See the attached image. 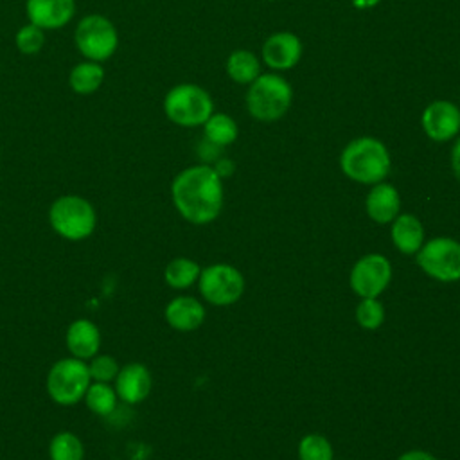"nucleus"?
<instances>
[{"label": "nucleus", "instance_id": "obj_24", "mask_svg": "<svg viewBox=\"0 0 460 460\" xmlns=\"http://www.w3.org/2000/svg\"><path fill=\"white\" fill-rule=\"evenodd\" d=\"M50 460H84V446L72 431H59L49 444Z\"/></svg>", "mask_w": 460, "mask_h": 460}, {"label": "nucleus", "instance_id": "obj_18", "mask_svg": "<svg viewBox=\"0 0 460 460\" xmlns=\"http://www.w3.org/2000/svg\"><path fill=\"white\" fill-rule=\"evenodd\" d=\"M392 243L404 255H413L424 244V226L413 214H401L392 221Z\"/></svg>", "mask_w": 460, "mask_h": 460}, {"label": "nucleus", "instance_id": "obj_10", "mask_svg": "<svg viewBox=\"0 0 460 460\" xmlns=\"http://www.w3.org/2000/svg\"><path fill=\"white\" fill-rule=\"evenodd\" d=\"M349 280L359 298H377L392 280V264L381 253H367L352 266Z\"/></svg>", "mask_w": 460, "mask_h": 460}, {"label": "nucleus", "instance_id": "obj_8", "mask_svg": "<svg viewBox=\"0 0 460 460\" xmlns=\"http://www.w3.org/2000/svg\"><path fill=\"white\" fill-rule=\"evenodd\" d=\"M419 268L440 282L460 280V243L451 237H433L415 253Z\"/></svg>", "mask_w": 460, "mask_h": 460}, {"label": "nucleus", "instance_id": "obj_5", "mask_svg": "<svg viewBox=\"0 0 460 460\" xmlns=\"http://www.w3.org/2000/svg\"><path fill=\"white\" fill-rule=\"evenodd\" d=\"M165 117L181 128L203 126L214 113L210 93L194 83H180L172 86L164 97Z\"/></svg>", "mask_w": 460, "mask_h": 460}, {"label": "nucleus", "instance_id": "obj_4", "mask_svg": "<svg viewBox=\"0 0 460 460\" xmlns=\"http://www.w3.org/2000/svg\"><path fill=\"white\" fill-rule=\"evenodd\" d=\"M49 223L59 237L66 241H83L93 234L97 226V212L86 198L63 194L52 201L49 208Z\"/></svg>", "mask_w": 460, "mask_h": 460}, {"label": "nucleus", "instance_id": "obj_12", "mask_svg": "<svg viewBox=\"0 0 460 460\" xmlns=\"http://www.w3.org/2000/svg\"><path fill=\"white\" fill-rule=\"evenodd\" d=\"M302 50H304L302 41L295 32L280 31V32H273L264 40L261 49V58L268 68L275 72H282V70L293 68L300 61Z\"/></svg>", "mask_w": 460, "mask_h": 460}, {"label": "nucleus", "instance_id": "obj_11", "mask_svg": "<svg viewBox=\"0 0 460 460\" xmlns=\"http://www.w3.org/2000/svg\"><path fill=\"white\" fill-rule=\"evenodd\" d=\"M420 126L433 142H449L460 133V108L446 99L431 101L420 115Z\"/></svg>", "mask_w": 460, "mask_h": 460}, {"label": "nucleus", "instance_id": "obj_6", "mask_svg": "<svg viewBox=\"0 0 460 460\" xmlns=\"http://www.w3.org/2000/svg\"><path fill=\"white\" fill-rule=\"evenodd\" d=\"M92 383L88 363L74 356L58 359L47 374V394L61 406H72L83 401Z\"/></svg>", "mask_w": 460, "mask_h": 460}, {"label": "nucleus", "instance_id": "obj_16", "mask_svg": "<svg viewBox=\"0 0 460 460\" xmlns=\"http://www.w3.org/2000/svg\"><path fill=\"white\" fill-rule=\"evenodd\" d=\"M365 208L372 221L379 225L392 223L399 216V208H401L397 189L386 181H379L372 185L365 199Z\"/></svg>", "mask_w": 460, "mask_h": 460}, {"label": "nucleus", "instance_id": "obj_26", "mask_svg": "<svg viewBox=\"0 0 460 460\" xmlns=\"http://www.w3.org/2000/svg\"><path fill=\"white\" fill-rule=\"evenodd\" d=\"M16 49L25 56L38 54L45 45V31L36 27L34 23H25L18 29L14 36Z\"/></svg>", "mask_w": 460, "mask_h": 460}, {"label": "nucleus", "instance_id": "obj_21", "mask_svg": "<svg viewBox=\"0 0 460 460\" xmlns=\"http://www.w3.org/2000/svg\"><path fill=\"white\" fill-rule=\"evenodd\" d=\"M237 135V122L226 113H212L203 124V138L217 147L234 144Z\"/></svg>", "mask_w": 460, "mask_h": 460}, {"label": "nucleus", "instance_id": "obj_1", "mask_svg": "<svg viewBox=\"0 0 460 460\" xmlns=\"http://www.w3.org/2000/svg\"><path fill=\"white\" fill-rule=\"evenodd\" d=\"M171 198L183 219L194 225H207L223 208V181L212 165H190L174 176Z\"/></svg>", "mask_w": 460, "mask_h": 460}, {"label": "nucleus", "instance_id": "obj_15", "mask_svg": "<svg viewBox=\"0 0 460 460\" xmlns=\"http://www.w3.org/2000/svg\"><path fill=\"white\" fill-rule=\"evenodd\" d=\"M101 331L99 327L86 318H77L66 327L65 343L70 356L88 361L101 350Z\"/></svg>", "mask_w": 460, "mask_h": 460}, {"label": "nucleus", "instance_id": "obj_23", "mask_svg": "<svg viewBox=\"0 0 460 460\" xmlns=\"http://www.w3.org/2000/svg\"><path fill=\"white\" fill-rule=\"evenodd\" d=\"M199 273H201V268L196 261L187 257H176L165 266L164 279L167 286L174 289H185V288H190L194 282H198Z\"/></svg>", "mask_w": 460, "mask_h": 460}, {"label": "nucleus", "instance_id": "obj_30", "mask_svg": "<svg viewBox=\"0 0 460 460\" xmlns=\"http://www.w3.org/2000/svg\"><path fill=\"white\" fill-rule=\"evenodd\" d=\"M397 460H437V458L431 453H426L422 449H411L402 453Z\"/></svg>", "mask_w": 460, "mask_h": 460}, {"label": "nucleus", "instance_id": "obj_9", "mask_svg": "<svg viewBox=\"0 0 460 460\" xmlns=\"http://www.w3.org/2000/svg\"><path fill=\"white\" fill-rule=\"evenodd\" d=\"M198 288L208 304L230 305L241 298L244 291V279L237 268L217 262L201 270Z\"/></svg>", "mask_w": 460, "mask_h": 460}, {"label": "nucleus", "instance_id": "obj_3", "mask_svg": "<svg viewBox=\"0 0 460 460\" xmlns=\"http://www.w3.org/2000/svg\"><path fill=\"white\" fill-rule=\"evenodd\" d=\"M293 101L291 84L279 74H261L246 90V110L250 117L261 122L282 119Z\"/></svg>", "mask_w": 460, "mask_h": 460}, {"label": "nucleus", "instance_id": "obj_17", "mask_svg": "<svg viewBox=\"0 0 460 460\" xmlns=\"http://www.w3.org/2000/svg\"><path fill=\"white\" fill-rule=\"evenodd\" d=\"M205 320V307L194 296H176L165 305V322L181 332L198 329Z\"/></svg>", "mask_w": 460, "mask_h": 460}, {"label": "nucleus", "instance_id": "obj_13", "mask_svg": "<svg viewBox=\"0 0 460 460\" xmlns=\"http://www.w3.org/2000/svg\"><path fill=\"white\" fill-rule=\"evenodd\" d=\"M25 14L29 23L43 31H56L75 14V0H27Z\"/></svg>", "mask_w": 460, "mask_h": 460}, {"label": "nucleus", "instance_id": "obj_19", "mask_svg": "<svg viewBox=\"0 0 460 460\" xmlns=\"http://www.w3.org/2000/svg\"><path fill=\"white\" fill-rule=\"evenodd\" d=\"M104 81V68L97 61L84 59L77 63L68 74L70 88L79 95H90L101 88Z\"/></svg>", "mask_w": 460, "mask_h": 460}, {"label": "nucleus", "instance_id": "obj_32", "mask_svg": "<svg viewBox=\"0 0 460 460\" xmlns=\"http://www.w3.org/2000/svg\"><path fill=\"white\" fill-rule=\"evenodd\" d=\"M379 2H381V0H352V5H354L356 9H372V7H376Z\"/></svg>", "mask_w": 460, "mask_h": 460}, {"label": "nucleus", "instance_id": "obj_2", "mask_svg": "<svg viewBox=\"0 0 460 460\" xmlns=\"http://www.w3.org/2000/svg\"><path fill=\"white\" fill-rule=\"evenodd\" d=\"M340 167L352 181L376 185L388 176L392 158L386 146L379 138L358 137L343 147L340 155Z\"/></svg>", "mask_w": 460, "mask_h": 460}, {"label": "nucleus", "instance_id": "obj_7", "mask_svg": "<svg viewBox=\"0 0 460 460\" xmlns=\"http://www.w3.org/2000/svg\"><path fill=\"white\" fill-rule=\"evenodd\" d=\"M74 40L77 50L97 63L110 59L119 47V32L113 22L97 13L86 14L77 22Z\"/></svg>", "mask_w": 460, "mask_h": 460}, {"label": "nucleus", "instance_id": "obj_27", "mask_svg": "<svg viewBox=\"0 0 460 460\" xmlns=\"http://www.w3.org/2000/svg\"><path fill=\"white\" fill-rule=\"evenodd\" d=\"M356 320L367 331H374L381 327L385 320L383 304L377 298H361V302L356 307Z\"/></svg>", "mask_w": 460, "mask_h": 460}, {"label": "nucleus", "instance_id": "obj_14", "mask_svg": "<svg viewBox=\"0 0 460 460\" xmlns=\"http://www.w3.org/2000/svg\"><path fill=\"white\" fill-rule=\"evenodd\" d=\"M153 386L151 372L142 363H128L119 368L115 377V392L119 401L126 404H138L142 402Z\"/></svg>", "mask_w": 460, "mask_h": 460}, {"label": "nucleus", "instance_id": "obj_22", "mask_svg": "<svg viewBox=\"0 0 460 460\" xmlns=\"http://www.w3.org/2000/svg\"><path fill=\"white\" fill-rule=\"evenodd\" d=\"M83 401L86 402V406L92 413H95L99 417H108L115 411L119 395L115 392V386H111V383L92 381Z\"/></svg>", "mask_w": 460, "mask_h": 460}, {"label": "nucleus", "instance_id": "obj_25", "mask_svg": "<svg viewBox=\"0 0 460 460\" xmlns=\"http://www.w3.org/2000/svg\"><path fill=\"white\" fill-rule=\"evenodd\" d=\"M300 460H332V446L320 433H309L298 442Z\"/></svg>", "mask_w": 460, "mask_h": 460}, {"label": "nucleus", "instance_id": "obj_31", "mask_svg": "<svg viewBox=\"0 0 460 460\" xmlns=\"http://www.w3.org/2000/svg\"><path fill=\"white\" fill-rule=\"evenodd\" d=\"M214 171L219 174V178H225V176L232 174V171H234V164H232L228 158H221V160H217V162H216Z\"/></svg>", "mask_w": 460, "mask_h": 460}, {"label": "nucleus", "instance_id": "obj_28", "mask_svg": "<svg viewBox=\"0 0 460 460\" xmlns=\"http://www.w3.org/2000/svg\"><path fill=\"white\" fill-rule=\"evenodd\" d=\"M88 372L92 381H99V383H111L115 381L117 374H119V363L113 356L110 354H95L92 359H88Z\"/></svg>", "mask_w": 460, "mask_h": 460}, {"label": "nucleus", "instance_id": "obj_20", "mask_svg": "<svg viewBox=\"0 0 460 460\" xmlns=\"http://www.w3.org/2000/svg\"><path fill=\"white\" fill-rule=\"evenodd\" d=\"M225 68L228 77L239 84H250L262 74L259 58L253 52L244 49L230 52V56L226 58Z\"/></svg>", "mask_w": 460, "mask_h": 460}, {"label": "nucleus", "instance_id": "obj_29", "mask_svg": "<svg viewBox=\"0 0 460 460\" xmlns=\"http://www.w3.org/2000/svg\"><path fill=\"white\" fill-rule=\"evenodd\" d=\"M451 167H453V172H455L456 180L460 181V133H458V138L455 140L453 149H451Z\"/></svg>", "mask_w": 460, "mask_h": 460}]
</instances>
